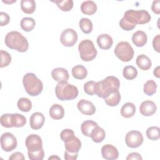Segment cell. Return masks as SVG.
<instances>
[{
	"mask_svg": "<svg viewBox=\"0 0 160 160\" xmlns=\"http://www.w3.org/2000/svg\"><path fill=\"white\" fill-rule=\"evenodd\" d=\"M138 67L143 71H147L151 68L152 66L151 60L144 54L139 55L136 61Z\"/></svg>",
	"mask_w": 160,
	"mask_h": 160,
	"instance_id": "obj_22",
	"label": "cell"
},
{
	"mask_svg": "<svg viewBox=\"0 0 160 160\" xmlns=\"http://www.w3.org/2000/svg\"><path fill=\"white\" fill-rule=\"evenodd\" d=\"M78 156V152L77 153H71L66 151L64 152V159L66 160H75L77 159Z\"/></svg>",
	"mask_w": 160,
	"mask_h": 160,
	"instance_id": "obj_47",
	"label": "cell"
},
{
	"mask_svg": "<svg viewBox=\"0 0 160 160\" xmlns=\"http://www.w3.org/2000/svg\"><path fill=\"white\" fill-rule=\"evenodd\" d=\"M114 54L121 61L129 62L134 56V50L131 44L126 41H121L118 43L115 49Z\"/></svg>",
	"mask_w": 160,
	"mask_h": 160,
	"instance_id": "obj_8",
	"label": "cell"
},
{
	"mask_svg": "<svg viewBox=\"0 0 160 160\" xmlns=\"http://www.w3.org/2000/svg\"><path fill=\"white\" fill-rule=\"evenodd\" d=\"M90 137L94 142L99 143L104 139L106 137V132L102 128L98 126L93 129L91 133Z\"/></svg>",
	"mask_w": 160,
	"mask_h": 160,
	"instance_id": "obj_25",
	"label": "cell"
},
{
	"mask_svg": "<svg viewBox=\"0 0 160 160\" xmlns=\"http://www.w3.org/2000/svg\"><path fill=\"white\" fill-rule=\"evenodd\" d=\"M123 18L128 23L136 26V24L148 23L151 19V16L146 10L129 9L124 12Z\"/></svg>",
	"mask_w": 160,
	"mask_h": 160,
	"instance_id": "obj_5",
	"label": "cell"
},
{
	"mask_svg": "<svg viewBox=\"0 0 160 160\" xmlns=\"http://www.w3.org/2000/svg\"><path fill=\"white\" fill-rule=\"evenodd\" d=\"M81 11L86 15H92L97 11V5L92 1H85L81 5Z\"/></svg>",
	"mask_w": 160,
	"mask_h": 160,
	"instance_id": "obj_21",
	"label": "cell"
},
{
	"mask_svg": "<svg viewBox=\"0 0 160 160\" xmlns=\"http://www.w3.org/2000/svg\"><path fill=\"white\" fill-rule=\"evenodd\" d=\"M0 20H1V26H4L7 25L10 21V18L9 15L4 12H0Z\"/></svg>",
	"mask_w": 160,
	"mask_h": 160,
	"instance_id": "obj_42",
	"label": "cell"
},
{
	"mask_svg": "<svg viewBox=\"0 0 160 160\" xmlns=\"http://www.w3.org/2000/svg\"><path fill=\"white\" fill-rule=\"evenodd\" d=\"M105 103L111 107L116 106L121 101V94L119 90L110 94L107 98H104Z\"/></svg>",
	"mask_w": 160,
	"mask_h": 160,
	"instance_id": "obj_27",
	"label": "cell"
},
{
	"mask_svg": "<svg viewBox=\"0 0 160 160\" xmlns=\"http://www.w3.org/2000/svg\"><path fill=\"white\" fill-rule=\"evenodd\" d=\"M119 26L122 29L125 31H131L136 27L135 25H132L128 23L123 18H121V19L119 21Z\"/></svg>",
	"mask_w": 160,
	"mask_h": 160,
	"instance_id": "obj_41",
	"label": "cell"
},
{
	"mask_svg": "<svg viewBox=\"0 0 160 160\" xmlns=\"http://www.w3.org/2000/svg\"><path fill=\"white\" fill-rule=\"evenodd\" d=\"M79 25L81 30L84 34H89L92 30V23L88 18H82L79 21Z\"/></svg>",
	"mask_w": 160,
	"mask_h": 160,
	"instance_id": "obj_34",
	"label": "cell"
},
{
	"mask_svg": "<svg viewBox=\"0 0 160 160\" xmlns=\"http://www.w3.org/2000/svg\"><path fill=\"white\" fill-rule=\"evenodd\" d=\"M98 124L91 120H87L84 121L81 126V130L82 133L88 137H90L91 133L93 129L98 126Z\"/></svg>",
	"mask_w": 160,
	"mask_h": 160,
	"instance_id": "obj_28",
	"label": "cell"
},
{
	"mask_svg": "<svg viewBox=\"0 0 160 160\" xmlns=\"http://www.w3.org/2000/svg\"><path fill=\"white\" fill-rule=\"evenodd\" d=\"M20 25L23 31L26 32H29L34 28L36 22L35 20L32 18L25 17L21 19Z\"/></svg>",
	"mask_w": 160,
	"mask_h": 160,
	"instance_id": "obj_30",
	"label": "cell"
},
{
	"mask_svg": "<svg viewBox=\"0 0 160 160\" xmlns=\"http://www.w3.org/2000/svg\"><path fill=\"white\" fill-rule=\"evenodd\" d=\"M101 154L104 159L108 160L116 159L119 157L117 148L112 144H105L101 148Z\"/></svg>",
	"mask_w": 160,
	"mask_h": 160,
	"instance_id": "obj_15",
	"label": "cell"
},
{
	"mask_svg": "<svg viewBox=\"0 0 160 160\" xmlns=\"http://www.w3.org/2000/svg\"><path fill=\"white\" fill-rule=\"evenodd\" d=\"M44 121L45 118L42 113L40 112H34L29 118L30 126L32 129L38 130L43 126Z\"/></svg>",
	"mask_w": 160,
	"mask_h": 160,
	"instance_id": "obj_16",
	"label": "cell"
},
{
	"mask_svg": "<svg viewBox=\"0 0 160 160\" xmlns=\"http://www.w3.org/2000/svg\"><path fill=\"white\" fill-rule=\"evenodd\" d=\"M56 97L61 101H69L76 98L78 96V88L67 81L58 82L55 88Z\"/></svg>",
	"mask_w": 160,
	"mask_h": 160,
	"instance_id": "obj_4",
	"label": "cell"
},
{
	"mask_svg": "<svg viewBox=\"0 0 160 160\" xmlns=\"http://www.w3.org/2000/svg\"><path fill=\"white\" fill-rule=\"evenodd\" d=\"M146 136L150 140L156 141L160 138V129L158 126H151L146 130Z\"/></svg>",
	"mask_w": 160,
	"mask_h": 160,
	"instance_id": "obj_36",
	"label": "cell"
},
{
	"mask_svg": "<svg viewBox=\"0 0 160 160\" xmlns=\"http://www.w3.org/2000/svg\"><path fill=\"white\" fill-rule=\"evenodd\" d=\"M54 158L59 159V158H58V157H56V156H51V157H49V159H54Z\"/></svg>",
	"mask_w": 160,
	"mask_h": 160,
	"instance_id": "obj_50",
	"label": "cell"
},
{
	"mask_svg": "<svg viewBox=\"0 0 160 160\" xmlns=\"http://www.w3.org/2000/svg\"><path fill=\"white\" fill-rule=\"evenodd\" d=\"M26 146L30 152L39 151L42 148V141L39 136L35 134L29 135L25 141Z\"/></svg>",
	"mask_w": 160,
	"mask_h": 160,
	"instance_id": "obj_12",
	"label": "cell"
},
{
	"mask_svg": "<svg viewBox=\"0 0 160 160\" xmlns=\"http://www.w3.org/2000/svg\"><path fill=\"white\" fill-rule=\"evenodd\" d=\"M0 122L2 126L4 128H21L26 124V119L22 114L19 113H7L1 116Z\"/></svg>",
	"mask_w": 160,
	"mask_h": 160,
	"instance_id": "obj_6",
	"label": "cell"
},
{
	"mask_svg": "<svg viewBox=\"0 0 160 160\" xmlns=\"http://www.w3.org/2000/svg\"><path fill=\"white\" fill-rule=\"evenodd\" d=\"M122 75L128 80H132L138 76L136 68L132 66H127L123 68Z\"/></svg>",
	"mask_w": 160,
	"mask_h": 160,
	"instance_id": "obj_31",
	"label": "cell"
},
{
	"mask_svg": "<svg viewBox=\"0 0 160 160\" xmlns=\"http://www.w3.org/2000/svg\"><path fill=\"white\" fill-rule=\"evenodd\" d=\"M22 83L26 92L31 96H37L42 91V82L34 73H26L23 76Z\"/></svg>",
	"mask_w": 160,
	"mask_h": 160,
	"instance_id": "obj_3",
	"label": "cell"
},
{
	"mask_svg": "<svg viewBox=\"0 0 160 160\" xmlns=\"http://www.w3.org/2000/svg\"><path fill=\"white\" fill-rule=\"evenodd\" d=\"M157 110L156 104L152 101L146 100L143 101L139 107V111L141 114L144 116H150L153 115Z\"/></svg>",
	"mask_w": 160,
	"mask_h": 160,
	"instance_id": "obj_17",
	"label": "cell"
},
{
	"mask_svg": "<svg viewBox=\"0 0 160 160\" xmlns=\"http://www.w3.org/2000/svg\"><path fill=\"white\" fill-rule=\"evenodd\" d=\"M49 113L52 119L55 120H59L64 117V109L61 105L54 104L50 108Z\"/></svg>",
	"mask_w": 160,
	"mask_h": 160,
	"instance_id": "obj_23",
	"label": "cell"
},
{
	"mask_svg": "<svg viewBox=\"0 0 160 160\" xmlns=\"http://www.w3.org/2000/svg\"><path fill=\"white\" fill-rule=\"evenodd\" d=\"M1 148L6 152H10L16 148L18 142L13 134L7 132L3 133L0 138Z\"/></svg>",
	"mask_w": 160,
	"mask_h": 160,
	"instance_id": "obj_10",
	"label": "cell"
},
{
	"mask_svg": "<svg viewBox=\"0 0 160 160\" xmlns=\"http://www.w3.org/2000/svg\"><path fill=\"white\" fill-rule=\"evenodd\" d=\"M147 41V35L142 31H138L132 36V41L137 47H143L146 44Z\"/></svg>",
	"mask_w": 160,
	"mask_h": 160,
	"instance_id": "obj_20",
	"label": "cell"
},
{
	"mask_svg": "<svg viewBox=\"0 0 160 160\" xmlns=\"http://www.w3.org/2000/svg\"><path fill=\"white\" fill-rule=\"evenodd\" d=\"M152 12L156 14H160V1L159 0L154 1L151 6Z\"/></svg>",
	"mask_w": 160,
	"mask_h": 160,
	"instance_id": "obj_43",
	"label": "cell"
},
{
	"mask_svg": "<svg viewBox=\"0 0 160 160\" xmlns=\"http://www.w3.org/2000/svg\"><path fill=\"white\" fill-rule=\"evenodd\" d=\"M4 42L7 47L20 52H26L29 48L27 39L21 33L15 31H11L6 34Z\"/></svg>",
	"mask_w": 160,
	"mask_h": 160,
	"instance_id": "obj_2",
	"label": "cell"
},
{
	"mask_svg": "<svg viewBox=\"0 0 160 160\" xmlns=\"http://www.w3.org/2000/svg\"><path fill=\"white\" fill-rule=\"evenodd\" d=\"M18 109L22 112H29L32 108V102L27 98H20L17 103Z\"/></svg>",
	"mask_w": 160,
	"mask_h": 160,
	"instance_id": "obj_32",
	"label": "cell"
},
{
	"mask_svg": "<svg viewBox=\"0 0 160 160\" xmlns=\"http://www.w3.org/2000/svg\"><path fill=\"white\" fill-rule=\"evenodd\" d=\"M74 135V131L71 129H65L62 130L60 134L61 139L62 141H64L68 138H70L71 136Z\"/></svg>",
	"mask_w": 160,
	"mask_h": 160,
	"instance_id": "obj_40",
	"label": "cell"
},
{
	"mask_svg": "<svg viewBox=\"0 0 160 160\" xmlns=\"http://www.w3.org/2000/svg\"><path fill=\"white\" fill-rule=\"evenodd\" d=\"M127 160H142V158L140 154L138 152H131L128 154L126 158Z\"/></svg>",
	"mask_w": 160,
	"mask_h": 160,
	"instance_id": "obj_46",
	"label": "cell"
},
{
	"mask_svg": "<svg viewBox=\"0 0 160 160\" xmlns=\"http://www.w3.org/2000/svg\"><path fill=\"white\" fill-rule=\"evenodd\" d=\"M158 86L156 82L153 80H148L144 84L143 91L148 96H152L156 92Z\"/></svg>",
	"mask_w": 160,
	"mask_h": 160,
	"instance_id": "obj_35",
	"label": "cell"
},
{
	"mask_svg": "<svg viewBox=\"0 0 160 160\" xmlns=\"http://www.w3.org/2000/svg\"><path fill=\"white\" fill-rule=\"evenodd\" d=\"M136 112V106L132 102L125 103L121 109V114L125 118H129L134 116Z\"/></svg>",
	"mask_w": 160,
	"mask_h": 160,
	"instance_id": "obj_24",
	"label": "cell"
},
{
	"mask_svg": "<svg viewBox=\"0 0 160 160\" xmlns=\"http://www.w3.org/2000/svg\"><path fill=\"white\" fill-rule=\"evenodd\" d=\"M3 2H5V3H6V4H11V3H13V2H16V0H13V1H4V0H2V1Z\"/></svg>",
	"mask_w": 160,
	"mask_h": 160,
	"instance_id": "obj_49",
	"label": "cell"
},
{
	"mask_svg": "<svg viewBox=\"0 0 160 160\" xmlns=\"http://www.w3.org/2000/svg\"><path fill=\"white\" fill-rule=\"evenodd\" d=\"M28 154L30 160H42L44 156V152L43 148H42L39 151L34 152L28 151Z\"/></svg>",
	"mask_w": 160,
	"mask_h": 160,
	"instance_id": "obj_39",
	"label": "cell"
},
{
	"mask_svg": "<svg viewBox=\"0 0 160 160\" xmlns=\"http://www.w3.org/2000/svg\"><path fill=\"white\" fill-rule=\"evenodd\" d=\"M71 73L72 76L77 79H83L88 75V71L86 68L82 65H76L72 69Z\"/></svg>",
	"mask_w": 160,
	"mask_h": 160,
	"instance_id": "obj_26",
	"label": "cell"
},
{
	"mask_svg": "<svg viewBox=\"0 0 160 160\" xmlns=\"http://www.w3.org/2000/svg\"><path fill=\"white\" fill-rule=\"evenodd\" d=\"M24 154L20 152H15L12 153L9 158V160H24Z\"/></svg>",
	"mask_w": 160,
	"mask_h": 160,
	"instance_id": "obj_44",
	"label": "cell"
},
{
	"mask_svg": "<svg viewBox=\"0 0 160 160\" xmlns=\"http://www.w3.org/2000/svg\"><path fill=\"white\" fill-rule=\"evenodd\" d=\"M78 41V34L75 30L68 28L64 30L60 36V41L66 47L73 46Z\"/></svg>",
	"mask_w": 160,
	"mask_h": 160,
	"instance_id": "obj_11",
	"label": "cell"
},
{
	"mask_svg": "<svg viewBox=\"0 0 160 160\" xmlns=\"http://www.w3.org/2000/svg\"><path fill=\"white\" fill-rule=\"evenodd\" d=\"M97 43L101 49L107 50L111 48L113 44V40L109 34H102L97 38Z\"/></svg>",
	"mask_w": 160,
	"mask_h": 160,
	"instance_id": "obj_18",
	"label": "cell"
},
{
	"mask_svg": "<svg viewBox=\"0 0 160 160\" xmlns=\"http://www.w3.org/2000/svg\"><path fill=\"white\" fill-rule=\"evenodd\" d=\"M1 68L8 66L11 62V56L9 52L6 51L1 50Z\"/></svg>",
	"mask_w": 160,
	"mask_h": 160,
	"instance_id": "obj_38",
	"label": "cell"
},
{
	"mask_svg": "<svg viewBox=\"0 0 160 160\" xmlns=\"http://www.w3.org/2000/svg\"><path fill=\"white\" fill-rule=\"evenodd\" d=\"M153 74H154V76H156V78H159L160 76H159V66H157L154 69V71H153Z\"/></svg>",
	"mask_w": 160,
	"mask_h": 160,
	"instance_id": "obj_48",
	"label": "cell"
},
{
	"mask_svg": "<svg viewBox=\"0 0 160 160\" xmlns=\"http://www.w3.org/2000/svg\"><path fill=\"white\" fill-rule=\"evenodd\" d=\"M96 82L94 81H89L86 82L84 85V92L90 96H93L96 94Z\"/></svg>",
	"mask_w": 160,
	"mask_h": 160,
	"instance_id": "obj_37",
	"label": "cell"
},
{
	"mask_svg": "<svg viewBox=\"0 0 160 160\" xmlns=\"http://www.w3.org/2000/svg\"><path fill=\"white\" fill-rule=\"evenodd\" d=\"M78 109L83 114L87 116L93 115L96 112V107L93 103L86 99H81L77 104Z\"/></svg>",
	"mask_w": 160,
	"mask_h": 160,
	"instance_id": "obj_14",
	"label": "cell"
},
{
	"mask_svg": "<svg viewBox=\"0 0 160 160\" xmlns=\"http://www.w3.org/2000/svg\"><path fill=\"white\" fill-rule=\"evenodd\" d=\"M21 10L26 14H32L36 9V2L34 0H21Z\"/></svg>",
	"mask_w": 160,
	"mask_h": 160,
	"instance_id": "obj_29",
	"label": "cell"
},
{
	"mask_svg": "<svg viewBox=\"0 0 160 160\" xmlns=\"http://www.w3.org/2000/svg\"><path fill=\"white\" fill-rule=\"evenodd\" d=\"M78 50L81 59L86 62L92 61L97 55V50L94 43L89 39L82 40L79 44Z\"/></svg>",
	"mask_w": 160,
	"mask_h": 160,
	"instance_id": "obj_7",
	"label": "cell"
},
{
	"mask_svg": "<svg viewBox=\"0 0 160 160\" xmlns=\"http://www.w3.org/2000/svg\"><path fill=\"white\" fill-rule=\"evenodd\" d=\"M62 11H69L73 8V1L72 0H55L52 1Z\"/></svg>",
	"mask_w": 160,
	"mask_h": 160,
	"instance_id": "obj_33",
	"label": "cell"
},
{
	"mask_svg": "<svg viewBox=\"0 0 160 160\" xmlns=\"http://www.w3.org/2000/svg\"><path fill=\"white\" fill-rule=\"evenodd\" d=\"M66 151L71 153H77L81 148V142L78 138L73 135L64 141Z\"/></svg>",
	"mask_w": 160,
	"mask_h": 160,
	"instance_id": "obj_13",
	"label": "cell"
},
{
	"mask_svg": "<svg viewBox=\"0 0 160 160\" xmlns=\"http://www.w3.org/2000/svg\"><path fill=\"white\" fill-rule=\"evenodd\" d=\"M51 76L52 78L58 82L68 81L69 78L68 71L63 68H54L51 72Z\"/></svg>",
	"mask_w": 160,
	"mask_h": 160,
	"instance_id": "obj_19",
	"label": "cell"
},
{
	"mask_svg": "<svg viewBox=\"0 0 160 160\" xmlns=\"http://www.w3.org/2000/svg\"><path fill=\"white\" fill-rule=\"evenodd\" d=\"M143 136L142 133L138 131H130L125 137V142L126 145L131 148H137L139 147L143 142Z\"/></svg>",
	"mask_w": 160,
	"mask_h": 160,
	"instance_id": "obj_9",
	"label": "cell"
},
{
	"mask_svg": "<svg viewBox=\"0 0 160 160\" xmlns=\"http://www.w3.org/2000/svg\"><path fill=\"white\" fill-rule=\"evenodd\" d=\"M159 40H160V35L158 34L156 36H155L152 40V46L154 49L158 52H159Z\"/></svg>",
	"mask_w": 160,
	"mask_h": 160,
	"instance_id": "obj_45",
	"label": "cell"
},
{
	"mask_svg": "<svg viewBox=\"0 0 160 160\" xmlns=\"http://www.w3.org/2000/svg\"><path fill=\"white\" fill-rule=\"evenodd\" d=\"M120 81L115 76H109L102 81L96 82V94L101 98H107L112 92L119 90Z\"/></svg>",
	"mask_w": 160,
	"mask_h": 160,
	"instance_id": "obj_1",
	"label": "cell"
}]
</instances>
